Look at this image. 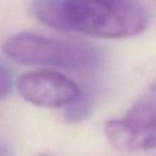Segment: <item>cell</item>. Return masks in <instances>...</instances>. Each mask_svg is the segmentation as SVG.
I'll use <instances>...</instances> for the list:
<instances>
[{"label": "cell", "instance_id": "3957f363", "mask_svg": "<svg viewBox=\"0 0 156 156\" xmlns=\"http://www.w3.org/2000/svg\"><path fill=\"white\" fill-rule=\"evenodd\" d=\"M107 141L121 152H145L156 148V90L149 88L127 110L123 118L104 125Z\"/></svg>", "mask_w": 156, "mask_h": 156}, {"label": "cell", "instance_id": "9c48e42d", "mask_svg": "<svg viewBox=\"0 0 156 156\" xmlns=\"http://www.w3.org/2000/svg\"><path fill=\"white\" fill-rule=\"evenodd\" d=\"M151 88H152V89H155V90H156V81H155V82L151 85Z\"/></svg>", "mask_w": 156, "mask_h": 156}, {"label": "cell", "instance_id": "277c9868", "mask_svg": "<svg viewBox=\"0 0 156 156\" xmlns=\"http://www.w3.org/2000/svg\"><path fill=\"white\" fill-rule=\"evenodd\" d=\"M18 93L38 107L62 108L77 100L80 86L69 77L54 70H34L22 74L16 81Z\"/></svg>", "mask_w": 156, "mask_h": 156}, {"label": "cell", "instance_id": "6da1fadb", "mask_svg": "<svg viewBox=\"0 0 156 156\" xmlns=\"http://www.w3.org/2000/svg\"><path fill=\"white\" fill-rule=\"evenodd\" d=\"M33 14L54 29L97 38H129L148 25L145 8L133 0H34Z\"/></svg>", "mask_w": 156, "mask_h": 156}, {"label": "cell", "instance_id": "7a4b0ae2", "mask_svg": "<svg viewBox=\"0 0 156 156\" xmlns=\"http://www.w3.org/2000/svg\"><path fill=\"white\" fill-rule=\"evenodd\" d=\"M3 51L10 59L29 66H52L66 70H88L99 63L96 48L82 43L48 38L22 32L4 41Z\"/></svg>", "mask_w": 156, "mask_h": 156}, {"label": "cell", "instance_id": "52a82bcc", "mask_svg": "<svg viewBox=\"0 0 156 156\" xmlns=\"http://www.w3.org/2000/svg\"><path fill=\"white\" fill-rule=\"evenodd\" d=\"M0 156H10V152L4 145H0Z\"/></svg>", "mask_w": 156, "mask_h": 156}, {"label": "cell", "instance_id": "ba28073f", "mask_svg": "<svg viewBox=\"0 0 156 156\" xmlns=\"http://www.w3.org/2000/svg\"><path fill=\"white\" fill-rule=\"evenodd\" d=\"M37 156H58V155H52V154H40Z\"/></svg>", "mask_w": 156, "mask_h": 156}, {"label": "cell", "instance_id": "8992f818", "mask_svg": "<svg viewBox=\"0 0 156 156\" xmlns=\"http://www.w3.org/2000/svg\"><path fill=\"white\" fill-rule=\"evenodd\" d=\"M11 89H12V76L4 66L0 65V99L10 94Z\"/></svg>", "mask_w": 156, "mask_h": 156}, {"label": "cell", "instance_id": "5b68a950", "mask_svg": "<svg viewBox=\"0 0 156 156\" xmlns=\"http://www.w3.org/2000/svg\"><path fill=\"white\" fill-rule=\"evenodd\" d=\"M90 111V105L89 101L82 97V93L80 94L77 100H74L71 104L66 107V119L69 122H81L89 115Z\"/></svg>", "mask_w": 156, "mask_h": 156}]
</instances>
